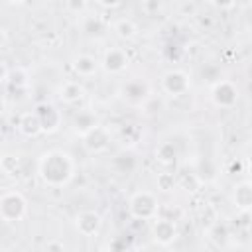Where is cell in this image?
Masks as SVG:
<instances>
[{"instance_id":"11","label":"cell","mask_w":252,"mask_h":252,"mask_svg":"<svg viewBox=\"0 0 252 252\" xmlns=\"http://www.w3.org/2000/svg\"><path fill=\"white\" fill-rule=\"evenodd\" d=\"M102 226V219L96 211H81L75 217V228L83 236H96Z\"/></svg>"},{"instance_id":"16","label":"cell","mask_w":252,"mask_h":252,"mask_svg":"<svg viewBox=\"0 0 252 252\" xmlns=\"http://www.w3.org/2000/svg\"><path fill=\"white\" fill-rule=\"evenodd\" d=\"M81 30L85 35L89 37H102L106 32V24L98 14H89V16H81Z\"/></svg>"},{"instance_id":"13","label":"cell","mask_w":252,"mask_h":252,"mask_svg":"<svg viewBox=\"0 0 252 252\" xmlns=\"http://www.w3.org/2000/svg\"><path fill=\"white\" fill-rule=\"evenodd\" d=\"M18 132L22 136H26V138H37L39 134H43V128H41V122H39V116H37L35 110L20 114V118H18Z\"/></svg>"},{"instance_id":"2","label":"cell","mask_w":252,"mask_h":252,"mask_svg":"<svg viewBox=\"0 0 252 252\" xmlns=\"http://www.w3.org/2000/svg\"><path fill=\"white\" fill-rule=\"evenodd\" d=\"M159 203L152 191H138L128 201V213L134 220H154L158 217Z\"/></svg>"},{"instance_id":"4","label":"cell","mask_w":252,"mask_h":252,"mask_svg":"<svg viewBox=\"0 0 252 252\" xmlns=\"http://www.w3.org/2000/svg\"><path fill=\"white\" fill-rule=\"evenodd\" d=\"M120 96L128 106H144L152 98V89L144 79H130L122 85Z\"/></svg>"},{"instance_id":"17","label":"cell","mask_w":252,"mask_h":252,"mask_svg":"<svg viewBox=\"0 0 252 252\" xmlns=\"http://www.w3.org/2000/svg\"><path fill=\"white\" fill-rule=\"evenodd\" d=\"M83 96H85V89H83V85L79 81H65L61 85V89H59V100L69 104V106L77 104Z\"/></svg>"},{"instance_id":"19","label":"cell","mask_w":252,"mask_h":252,"mask_svg":"<svg viewBox=\"0 0 252 252\" xmlns=\"http://www.w3.org/2000/svg\"><path fill=\"white\" fill-rule=\"evenodd\" d=\"M156 159L163 165H171L177 159V148L173 142H161L156 148Z\"/></svg>"},{"instance_id":"26","label":"cell","mask_w":252,"mask_h":252,"mask_svg":"<svg viewBox=\"0 0 252 252\" xmlns=\"http://www.w3.org/2000/svg\"><path fill=\"white\" fill-rule=\"evenodd\" d=\"M96 4L102 8H116L120 4V0H96Z\"/></svg>"},{"instance_id":"8","label":"cell","mask_w":252,"mask_h":252,"mask_svg":"<svg viewBox=\"0 0 252 252\" xmlns=\"http://www.w3.org/2000/svg\"><path fill=\"white\" fill-rule=\"evenodd\" d=\"M152 236L158 244L161 246H169L177 236H179V228L177 222L171 219H163V217H156L152 220Z\"/></svg>"},{"instance_id":"1","label":"cell","mask_w":252,"mask_h":252,"mask_svg":"<svg viewBox=\"0 0 252 252\" xmlns=\"http://www.w3.org/2000/svg\"><path fill=\"white\" fill-rule=\"evenodd\" d=\"M37 175L49 187H65L75 177V159L69 152L47 150L37 159Z\"/></svg>"},{"instance_id":"3","label":"cell","mask_w":252,"mask_h":252,"mask_svg":"<svg viewBox=\"0 0 252 252\" xmlns=\"http://www.w3.org/2000/svg\"><path fill=\"white\" fill-rule=\"evenodd\" d=\"M28 215V201L20 191H4L0 197V217L4 222H20Z\"/></svg>"},{"instance_id":"23","label":"cell","mask_w":252,"mask_h":252,"mask_svg":"<svg viewBox=\"0 0 252 252\" xmlns=\"http://www.w3.org/2000/svg\"><path fill=\"white\" fill-rule=\"evenodd\" d=\"M87 6H89V0H65V8L73 16H79V18L87 12Z\"/></svg>"},{"instance_id":"27","label":"cell","mask_w":252,"mask_h":252,"mask_svg":"<svg viewBox=\"0 0 252 252\" xmlns=\"http://www.w3.org/2000/svg\"><path fill=\"white\" fill-rule=\"evenodd\" d=\"M63 242H49L47 244V250H63Z\"/></svg>"},{"instance_id":"24","label":"cell","mask_w":252,"mask_h":252,"mask_svg":"<svg viewBox=\"0 0 252 252\" xmlns=\"http://www.w3.org/2000/svg\"><path fill=\"white\" fill-rule=\"evenodd\" d=\"M203 79H207L211 85H215L219 79H220V69L217 67V65H205L203 67Z\"/></svg>"},{"instance_id":"22","label":"cell","mask_w":252,"mask_h":252,"mask_svg":"<svg viewBox=\"0 0 252 252\" xmlns=\"http://www.w3.org/2000/svg\"><path fill=\"white\" fill-rule=\"evenodd\" d=\"M156 181H158V187H159L161 191H173L175 185H177V179H175L173 173H169V171H161V173H158Z\"/></svg>"},{"instance_id":"18","label":"cell","mask_w":252,"mask_h":252,"mask_svg":"<svg viewBox=\"0 0 252 252\" xmlns=\"http://www.w3.org/2000/svg\"><path fill=\"white\" fill-rule=\"evenodd\" d=\"M98 122L91 110H77L73 116V130L83 138L91 128H94Z\"/></svg>"},{"instance_id":"9","label":"cell","mask_w":252,"mask_h":252,"mask_svg":"<svg viewBox=\"0 0 252 252\" xmlns=\"http://www.w3.org/2000/svg\"><path fill=\"white\" fill-rule=\"evenodd\" d=\"M128 53L124 47H110L104 51V57L100 61V67L110 75H120L128 69Z\"/></svg>"},{"instance_id":"6","label":"cell","mask_w":252,"mask_h":252,"mask_svg":"<svg viewBox=\"0 0 252 252\" xmlns=\"http://www.w3.org/2000/svg\"><path fill=\"white\" fill-rule=\"evenodd\" d=\"M191 89V81H189V75L181 69H171L167 73L161 75V91L169 96H183L187 94Z\"/></svg>"},{"instance_id":"12","label":"cell","mask_w":252,"mask_h":252,"mask_svg":"<svg viewBox=\"0 0 252 252\" xmlns=\"http://www.w3.org/2000/svg\"><path fill=\"white\" fill-rule=\"evenodd\" d=\"M110 167L112 171H116L118 175H130L136 171L138 167V158L134 152L130 150H122L118 154H114V158L110 159Z\"/></svg>"},{"instance_id":"30","label":"cell","mask_w":252,"mask_h":252,"mask_svg":"<svg viewBox=\"0 0 252 252\" xmlns=\"http://www.w3.org/2000/svg\"><path fill=\"white\" fill-rule=\"evenodd\" d=\"M250 175H252V163H250Z\"/></svg>"},{"instance_id":"29","label":"cell","mask_w":252,"mask_h":252,"mask_svg":"<svg viewBox=\"0 0 252 252\" xmlns=\"http://www.w3.org/2000/svg\"><path fill=\"white\" fill-rule=\"evenodd\" d=\"M248 22L252 24V10H250V16H248Z\"/></svg>"},{"instance_id":"10","label":"cell","mask_w":252,"mask_h":252,"mask_svg":"<svg viewBox=\"0 0 252 252\" xmlns=\"http://www.w3.org/2000/svg\"><path fill=\"white\" fill-rule=\"evenodd\" d=\"M33 110L39 116L43 134H53V132L59 130V126H61V112L57 110V106H53L49 102H39Z\"/></svg>"},{"instance_id":"5","label":"cell","mask_w":252,"mask_h":252,"mask_svg":"<svg viewBox=\"0 0 252 252\" xmlns=\"http://www.w3.org/2000/svg\"><path fill=\"white\" fill-rule=\"evenodd\" d=\"M211 100L215 106L230 110L238 102V87L228 79H219L215 85H211Z\"/></svg>"},{"instance_id":"7","label":"cell","mask_w":252,"mask_h":252,"mask_svg":"<svg viewBox=\"0 0 252 252\" xmlns=\"http://www.w3.org/2000/svg\"><path fill=\"white\" fill-rule=\"evenodd\" d=\"M83 146L89 154H102L110 146V130L102 124H96L83 136Z\"/></svg>"},{"instance_id":"25","label":"cell","mask_w":252,"mask_h":252,"mask_svg":"<svg viewBox=\"0 0 252 252\" xmlns=\"http://www.w3.org/2000/svg\"><path fill=\"white\" fill-rule=\"evenodd\" d=\"M213 4L217 8H220V10H230V8H234L236 0H213Z\"/></svg>"},{"instance_id":"15","label":"cell","mask_w":252,"mask_h":252,"mask_svg":"<svg viewBox=\"0 0 252 252\" xmlns=\"http://www.w3.org/2000/svg\"><path fill=\"white\" fill-rule=\"evenodd\" d=\"M232 203L238 211H252V181H240L234 185Z\"/></svg>"},{"instance_id":"28","label":"cell","mask_w":252,"mask_h":252,"mask_svg":"<svg viewBox=\"0 0 252 252\" xmlns=\"http://www.w3.org/2000/svg\"><path fill=\"white\" fill-rule=\"evenodd\" d=\"M10 4H16V6H20V4H26V2H30V0H8Z\"/></svg>"},{"instance_id":"20","label":"cell","mask_w":252,"mask_h":252,"mask_svg":"<svg viewBox=\"0 0 252 252\" xmlns=\"http://www.w3.org/2000/svg\"><path fill=\"white\" fill-rule=\"evenodd\" d=\"M114 32H116V35H118L120 39H124V41H130V39H134V37L138 35L136 24H134L132 20H128V18L118 20V22L114 24Z\"/></svg>"},{"instance_id":"14","label":"cell","mask_w":252,"mask_h":252,"mask_svg":"<svg viewBox=\"0 0 252 252\" xmlns=\"http://www.w3.org/2000/svg\"><path fill=\"white\" fill-rule=\"evenodd\" d=\"M98 65H100V63H98L93 55H89V53H79V55H75V57H73V63H71L73 71H75L79 77H83V79L94 77L96 71H98Z\"/></svg>"},{"instance_id":"21","label":"cell","mask_w":252,"mask_h":252,"mask_svg":"<svg viewBox=\"0 0 252 252\" xmlns=\"http://www.w3.org/2000/svg\"><path fill=\"white\" fill-rule=\"evenodd\" d=\"M228 236H230V232H228L226 224H222V222H215V224L211 226V230H209V238H211L217 246H224L226 240H228Z\"/></svg>"}]
</instances>
